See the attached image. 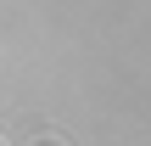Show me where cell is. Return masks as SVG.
<instances>
[{
  "instance_id": "7a4b0ae2",
  "label": "cell",
  "mask_w": 151,
  "mask_h": 146,
  "mask_svg": "<svg viewBox=\"0 0 151 146\" xmlns=\"http://www.w3.org/2000/svg\"><path fill=\"white\" fill-rule=\"evenodd\" d=\"M0 146H6V141H0Z\"/></svg>"
},
{
  "instance_id": "6da1fadb",
  "label": "cell",
  "mask_w": 151,
  "mask_h": 146,
  "mask_svg": "<svg viewBox=\"0 0 151 146\" xmlns=\"http://www.w3.org/2000/svg\"><path fill=\"white\" fill-rule=\"evenodd\" d=\"M34 146H62V141H56V135H39V141H34Z\"/></svg>"
}]
</instances>
